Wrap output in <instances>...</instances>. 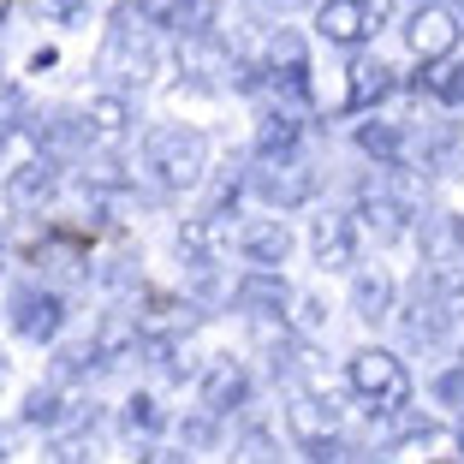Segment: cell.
Wrapping results in <instances>:
<instances>
[{"mask_svg":"<svg viewBox=\"0 0 464 464\" xmlns=\"http://www.w3.org/2000/svg\"><path fill=\"white\" fill-rule=\"evenodd\" d=\"M6 268H13V250H6V238H0V280H6Z\"/></svg>","mask_w":464,"mask_h":464,"instance_id":"40","label":"cell"},{"mask_svg":"<svg viewBox=\"0 0 464 464\" xmlns=\"http://www.w3.org/2000/svg\"><path fill=\"white\" fill-rule=\"evenodd\" d=\"M256 6H280V13H286V6H304V0H256Z\"/></svg>","mask_w":464,"mask_h":464,"instance_id":"41","label":"cell"},{"mask_svg":"<svg viewBox=\"0 0 464 464\" xmlns=\"http://www.w3.org/2000/svg\"><path fill=\"white\" fill-rule=\"evenodd\" d=\"M24 120H30V102H24V90H18L13 78H0V137H6V131H18Z\"/></svg>","mask_w":464,"mask_h":464,"instance_id":"33","label":"cell"},{"mask_svg":"<svg viewBox=\"0 0 464 464\" xmlns=\"http://www.w3.org/2000/svg\"><path fill=\"white\" fill-rule=\"evenodd\" d=\"M42 464H96V440L83 429H66V435L42 440Z\"/></svg>","mask_w":464,"mask_h":464,"instance_id":"30","label":"cell"},{"mask_svg":"<svg viewBox=\"0 0 464 464\" xmlns=\"http://www.w3.org/2000/svg\"><path fill=\"white\" fill-rule=\"evenodd\" d=\"M280 423H286L292 447L310 459V452L334 447V440L345 435V411L328 405V399H310V393H298V387H286V399H280Z\"/></svg>","mask_w":464,"mask_h":464,"instance_id":"17","label":"cell"},{"mask_svg":"<svg viewBox=\"0 0 464 464\" xmlns=\"http://www.w3.org/2000/svg\"><path fill=\"white\" fill-rule=\"evenodd\" d=\"M6 328H13V340L48 345V352H54V345L66 340V328H72L66 292L48 286V280H13V292H6Z\"/></svg>","mask_w":464,"mask_h":464,"instance_id":"7","label":"cell"},{"mask_svg":"<svg viewBox=\"0 0 464 464\" xmlns=\"http://www.w3.org/2000/svg\"><path fill=\"white\" fill-rule=\"evenodd\" d=\"M143 173L161 197L203 191L208 173H215V143H208L203 125H155L150 143H143Z\"/></svg>","mask_w":464,"mask_h":464,"instance_id":"3","label":"cell"},{"mask_svg":"<svg viewBox=\"0 0 464 464\" xmlns=\"http://www.w3.org/2000/svg\"><path fill=\"white\" fill-rule=\"evenodd\" d=\"M399 274L387 268V262H357L352 268V292H345V310L363 322V328H382V322H393L399 310Z\"/></svg>","mask_w":464,"mask_h":464,"instance_id":"20","label":"cell"},{"mask_svg":"<svg viewBox=\"0 0 464 464\" xmlns=\"http://www.w3.org/2000/svg\"><path fill=\"white\" fill-rule=\"evenodd\" d=\"M417 6H429V0H417Z\"/></svg>","mask_w":464,"mask_h":464,"instance_id":"44","label":"cell"},{"mask_svg":"<svg viewBox=\"0 0 464 464\" xmlns=\"http://www.w3.org/2000/svg\"><path fill=\"white\" fill-rule=\"evenodd\" d=\"M429 399H435L440 411H464V363H447L435 375V382H429Z\"/></svg>","mask_w":464,"mask_h":464,"instance_id":"32","label":"cell"},{"mask_svg":"<svg viewBox=\"0 0 464 464\" xmlns=\"http://www.w3.org/2000/svg\"><path fill=\"white\" fill-rule=\"evenodd\" d=\"M18 447H24V423L18 417H0V464H13Z\"/></svg>","mask_w":464,"mask_h":464,"instance_id":"36","label":"cell"},{"mask_svg":"<svg viewBox=\"0 0 464 464\" xmlns=\"http://www.w3.org/2000/svg\"><path fill=\"white\" fill-rule=\"evenodd\" d=\"M304 245H310V262L322 274H352L363 262V232H357L352 208H315Z\"/></svg>","mask_w":464,"mask_h":464,"instance_id":"16","label":"cell"},{"mask_svg":"<svg viewBox=\"0 0 464 464\" xmlns=\"http://www.w3.org/2000/svg\"><path fill=\"white\" fill-rule=\"evenodd\" d=\"M340 382H345V393L363 405L369 423H382L387 435H393V429L411 417V405H417V382H411L405 357L387 352V345H357V352L345 357Z\"/></svg>","mask_w":464,"mask_h":464,"instance_id":"2","label":"cell"},{"mask_svg":"<svg viewBox=\"0 0 464 464\" xmlns=\"http://www.w3.org/2000/svg\"><path fill=\"white\" fill-rule=\"evenodd\" d=\"M245 191L256 197L262 215H280V220H286L292 208H315V203H322V173H315L310 161L250 167V173H245Z\"/></svg>","mask_w":464,"mask_h":464,"instance_id":"10","label":"cell"},{"mask_svg":"<svg viewBox=\"0 0 464 464\" xmlns=\"http://www.w3.org/2000/svg\"><path fill=\"white\" fill-rule=\"evenodd\" d=\"M161 66H167V48H161V30H155L150 0H113L108 30H102V48H96V78H108L102 90L131 96V83H150Z\"/></svg>","mask_w":464,"mask_h":464,"instance_id":"1","label":"cell"},{"mask_svg":"<svg viewBox=\"0 0 464 464\" xmlns=\"http://www.w3.org/2000/svg\"><path fill=\"white\" fill-rule=\"evenodd\" d=\"M459 42H464V24H459V13H452L447 0H429V6H411L405 13V48L423 72L459 60Z\"/></svg>","mask_w":464,"mask_h":464,"instance_id":"11","label":"cell"},{"mask_svg":"<svg viewBox=\"0 0 464 464\" xmlns=\"http://www.w3.org/2000/svg\"><path fill=\"white\" fill-rule=\"evenodd\" d=\"M352 150L363 161H375L382 173H405V150H411V125L387 120V113H369L352 125Z\"/></svg>","mask_w":464,"mask_h":464,"instance_id":"23","label":"cell"},{"mask_svg":"<svg viewBox=\"0 0 464 464\" xmlns=\"http://www.w3.org/2000/svg\"><path fill=\"white\" fill-rule=\"evenodd\" d=\"M232 250H238V262L245 268H268V274H286L292 250H298V238H292V227L280 215H238V232H232Z\"/></svg>","mask_w":464,"mask_h":464,"instance_id":"18","label":"cell"},{"mask_svg":"<svg viewBox=\"0 0 464 464\" xmlns=\"http://www.w3.org/2000/svg\"><path fill=\"white\" fill-rule=\"evenodd\" d=\"M18 423H24V435H42V440L66 435V429H83V435H90L96 405H90L83 393H72V387L36 382V387H24V399H18Z\"/></svg>","mask_w":464,"mask_h":464,"instance_id":"9","label":"cell"},{"mask_svg":"<svg viewBox=\"0 0 464 464\" xmlns=\"http://www.w3.org/2000/svg\"><path fill=\"white\" fill-rule=\"evenodd\" d=\"M232 464H280V440H274L262 411H245L232 423Z\"/></svg>","mask_w":464,"mask_h":464,"instance_id":"28","label":"cell"},{"mask_svg":"<svg viewBox=\"0 0 464 464\" xmlns=\"http://www.w3.org/2000/svg\"><path fill=\"white\" fill-rule=\"evenodd\" d=\"M120 429L137 440V447H155L161 435H173V417L161 411V399H155L150 387H131V393L120 399Z\"/></svg>","mask_w":464,"mask_h":464,"instance_id":"26","label":"cell"},{"mask_svg":"<svg viewBox=\"0 0 464 464\" xmlns=\"http://www.w3.org/2000/svg\"><path fill=\"white\" fill-rule=\"evenodd\" d=\"M256 60H262V78H268V102L298 108V113L315 102V66H310V42H304V30L274 24Z\"/></svg>","mask_w":464,"mask_h":464,"instance_id":"6","label":"cell"},{"mask_svg":"<svg viewBox=\"0 0 464 464\" xmlns=\"http://www.w3.org/2000/svg\"><path fill=\"white\" fill-rule=\"evenodd\" d=\"M6 382H13V363H6V352H0V393H6Z\"/></svg>","mask_w":464,"mask_h":464,"instance_id":"39","label":"cell"},{"mask_svg":"<svg viewBox=\"0 0 464 464\" xmlns=\"http://www.w3.org/2000/svg\"><path fill=\"white\" fill-rule=\"evenodd\" d=\"M197 405L215 411V417H227V423H238L250 405H256V369H250V357L238 352H208V363L197 369Z\"/></svg>","mask_w":464,"mask_h":464,"instance_id":"8","label":"cell"},{"mask_svg":"<svg viewBox=\"0 0 464 464\" xmlns=\"http://www.w3.org/2000/svg\"><path fill=\"white\" fill-rule=\"evenodd\" d=\"M90 375H102L90 334H78V340H60L54 352H48V382H54V387H72V393H83V382H90Z\"/></svg>","mask_w":464,"mask_h":464,"instance_id":"27","label":"cell"},{"mask_svg":"<svg viewBox=\"0 0 464 464\" xmlns=\"http://www.w3.org/2000/svg\"><path fill=\"white\" fill-rule=\"evenodd\" d=\"M90 345H96V363L102 369H120V363H131L137 357V345H143V328H137V315H131V304H108V310L90 322Z\"/></svg>","mask_w":464,"mask_h":464,"instance_id":"22","label":"cell"},{"mask_svg":"<svg viewBox=\"0 0 464 464\" xmlns=\"http://www.w3.org/2000/svg\"><path fill=\"white\" fill-rule=\"evenodd\" d=\"M399 96V72L387 66L382 54H352V66H345V102L340 113H352V120H369V113L382 108V102Z\"/></svg>","mask_w":464,"mask_h":464,"instance_id":"21","label":"cell"},{"mask_svg":"<svg viewBox=\"0 0 464 464\" xmlns=\"http://www.w3.org/2000/svg\"><path fill=\"white\" fill-rule=\"evenodd\" d=\"M131 464H191V459H185L179 447H161V440H155V447H137Z\"/></svg>","mask_w":464,"mask_h":464,"instance_id":"37","label":"cell"},{"mask_svg":"<svg viewBox=\"0 0 464 464\" xmlns=\"http://www.w3.org/2000/svg\"><path fill=\"white\" fill-rule=\"evenodd\" d=\"M352 220H357V232H363V238H375L382 250H393V245H417V227H423L417 203L399 191V185L382 173V167H375V179H363V185H357Z\"/></svg>","mask_w":464,"mask_h":464,"instance_id":"5","label":"cell"},{"mask_svg":"<svg viewBox=\"0 0 464 464\" xmlns=\"http://www.w3.org/2000/svg\"><path fill=\"white\" fill-rule=\"evenodd\" d=\"M435 286H440V298H447V315L464 328V268L459 274H435Z\"/></svg>","mask_w":464,"mask_h":464,"instance_id":"35","label":"cell"},{"mask_svg":"<svg viewBox=\"0 0 464 464\" xmlns=\"http://www.w3.org/2000/svg\"><path fill=\"white\" fill-rule=\"evenodd\" d=\"M375 24H382V0H315L310 13L315 42H328L334 54H363Z\"/></svg>","mask_w":464,"mask_h":464,"instance_id":"14","label":"cell"},{"mask_svg":"<svg viewBox=\"0 0 464 464\" xmlns=\"http://www.w3.org/2000/svg\"><path fill=\"white\" fill-rule=\"evenodd\" d=\"M322 328H328V304H322V292H298V298H292V334H298V340H315Z\"/></svg>","mask_w":464,"mask_h":464,"instance_id":"31","label":"cell"},{"mask_svg":"<svg viewBox=\"0 0 464 464\" xmlns=\"http://www.w3.org/2000/svg\"><path fill=\"white\" fill-rule=\"evenodd\" d=\"M54 60H60V54H54V48H36V54H30V72H36V78H42V72L54 66Z\"/></svg>","mask_w":464,"mask_h":464,"instance_id":"38","label":"cell"},{"mask_svg":"<svg viewBox=\"0 0 464 464\" xmlns=\"http://www.w3.org/2000/svg\"><path fill=\"white\" fill-rule=\"evenodd\" d=\"M417 256H423V274H459L464 268V215H429L417 227Z\"/></svg>","mask_w":464,"mask_h":464,"instance_id":"24","label":"cell"},{"mask_svg":"<svg viewBox=\"0 0 464 464\" xmlns=\"http://www.w3.org/2000/svg\"><path fill=\"white\" fill-rule=\"evenodd\" d=\"M417 96H429L435 108H447V113H464V60H447V66H435V78L417 83Z\"/></svg>","mask_w":464,"mask_h":464,"instance_id":"29","label":"cell"},{"mask_svg":"<svg viewBox=\"0 0 464 464\" xmlns=\"http://www.w3.org/2000/svg\"><path fill=\"white\" fill-rule=\"evenodd\" d=\"M173 440L185 459H208V452H227L232 447V423L227 417H215V411L191 405L185 417H173Z\"/></svg>","mask_w":464,"mask_h":464,"instance_id":"25","label":"cell"},{"mask_svg":"<svg viewBox=\"0 0 464 464\" xmlns=\"http://www.w3.org/2000/svg\"><path fill=\"white\" fill-rule=\"evenodd\" d=\"M78 125H83V155H120L137 131V102L120 90H96L90 102H78Z\"/></svg>","mask_w":464,"mask_h":464,"instance_id":"13","label":"cell"},{"mask_svg":"<svg viewBox=\"0 0 464 464\" xmlns=\"http://www.w3.org/2000/svg\"><path fill=\"white\" fill-rule=\"evenodd\" d=\"M13 6H18V0H0V24H6V18H13Z\"/></svg>","mask_w":464,"mask_h":464,"instance_id":"42","label":"cell"},{"mask_svg":"<svg viewBox=\"0 0 464 464\" xmlns=\"http://www.w3.org/2000/svg\"><path fill=\"white\" fill-rule=\"evenodd\" d=\"M60 191H66V161H60V155H48V150L24 155L13 173L0 179V197H6V208H13V215H42V208L54 203Z\"/></svg>","mask_w":464,"mask_h":464,"instance_id":"15","label":"cell"},{"mask_svg":"<svg viewBox=\"0 0 464 464\" xmlns=\"http://www.w3.org/2000/svg\"><path fill=\"white\" fill-rule=\"evenodd\" d=\"M292 280L286 274H268V268H245L232 280V310L245 315L250 328H292Z\"/></svg>","mask_w":464,"mask_h":464,"instance_id":"12","label":"cell"},{"mask_svg":"<svg viewBox=\"0 0 464 464\" xmlns=\"http://www.w3.org/2000/svg\"><path fill=\"white\" fill-rule=\"evenodd\" d=\"M36 13L48 18V24L72 30V24H83V18H90V0H36Z\"/></svg>","mask_w":464,"mask_h":464,"instance_id":"34","label":"cell"},{"mask_svg":"<svg viewBox=\"0 0 464 464\" xmlns=\"http://www.w3.org/2000/svg\"><path fill=\"white\" fill-rule=\"evenodd\" d=\"M304 143H310V125H304V113L268 102V108H262V120H256V137H250V167L304 161Z\"/></svg>","mask_w":464,"mask_h":464,"instance_id":"19","label":"cell"},{"mask_svg":"<svg viewBox=\"0 0 464 464\" xmlns=\"http://www.w3.org/2000/svg\"><path fill=\"white\" fill-rule=\"evenodd\" d=\"M387 328H393L399 345H405V352H417V357L447 352L452 334H459V322L447 315V298H440L435 274H417V280L399 292V310H393V322H387Z\"/></svg>","mask_w":464,"mask_h":464,"instance_id":"4","label":"cell"},{"mask_svg":"<svg viewBox=\"0 0 464 464\" xmlns=\"http://www.w3.org/2000/svg\"><path fill=\"white\" fill-rule=\"evenodd\" d=\"M459 452H464V423H459Z\"/></svg>","mask_w":464,"mask_h":464,"instance_id":"43","label":"cell"},{"mask_svg":"<svg viewBox=\"0 0 464 464\" xmlns=\"http://www.w3.org/2000/svg\"><path fill=\"white\" fill-rule=\"evenodd\" d=\"M459 24H464V13H459Z\"/></svg>","mask_w":464,"mask_h":464,"instance_id":"45","label":"cell"}]
</instances>
